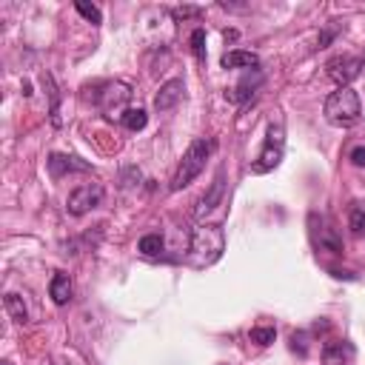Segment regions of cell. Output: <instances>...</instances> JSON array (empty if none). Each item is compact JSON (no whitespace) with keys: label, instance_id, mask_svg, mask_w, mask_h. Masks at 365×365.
Segmentation results:
<instances>
[{"label":"cell","instance_id":"obj_1","mask_svg":"<svg viewBox=\"0 0 365 365\" xmlns=\"http://www.w3.org/2000/svg\"><path fill=\"white\" fill-rule=\"evenodd\" d=\"M225 251V234L220 225H197L191 231L188 242V265L194 268H208L214 265Z\"/></svg>","mask_w":365,"mask_h":365},{"label":"cell","instance_id":"obj_2","mask_svg":"<svg viewBox=\"0 0 365 365\" xmlns=\"http://www.w3.org/2000/svg\"><path fill=\"white\" fill-rule=\"evenodd\" d=\"M322 111H325V120H328L331 125H342V128H348V125H354V123L359 120V114H362V103H359V97H356L354 88H336V91L328 94Z\"/></svg>","mask_w":365,"mask_h":365},{"label":"cell","instance_id":"obj_3","mask_svg":"<svg viewBox=\"0 0 365 365\" xmlns=\"http://www.w3.org/2000/svg\"><path fill=\"white\" fill-rule=\"evenodd\" d=\"M211 148H214V143H208V140H194L188 145V151L182 154V160H180V165H177V171L171 177V191H180V188H185L188 182H194L200 177V171L208 163Z\"/></svg>","mask_w":365,"mask_h":365},{"label":"cell","instance_id":"obj_4","mask_svg":"<svg viewBox=\"0 0 365 365\" xmlns=\"http://www.w3.org/2000/svg\"><path fill=\"white\" fill-rule=\"evenodd\" d=\"M282 151H285V128H282L279 123H271V125H268V134H265V143H262V148H259V157H257V163L251 165V171H254V174H268V171H274V168L279 165V160H282Z\"/></svg>","mask_w":365,"mask_h":365},{"label":"cell","instance_id":"obj_5","mask_svg":"<svg viewBox=\"0 0 365 365\" xmlns=\"http://www.w3.org/2000/svg\"><path fill=\"white\" fill-rule=\"evenodd\" d=\"M100 202H103V185H100V182H83V185H77V188L68 194L66 208H68V214L83 217V214L94 211Z\"/></svg>","mask_w":365,"mask_h":365},{"label":"cell","instance_id":"obj_6","mask_svg":"<svg viewBox=\"0 0 365 365\" xmlns=\"http://www.w3.org/2000/svg\"><path fill=\"white\" fill-rule=\"evenodd\" d=\"M325 71H328V77H331L339 88H348V83H351V80H356V77H359V71H362V57L339 54V57L328 60Z\"/></svg>","mask_w":365,"mask_h":365},{"label":"cell","instance_id":"obj_7","mask_svg":"<svg viewBox=\"0 0 365 365\" xmlns=\"http://www.w3.org/2000/svg\"><path fill=\"white\" fill-rule=\"evenodd\" d=\"M308 222H311V237H314V242H317V248H319V251L342 254V240H339V234H336V231H334L322 217L311 214V217H308Z\"/></svg>","mask_w":365,"mask_h":365},{"label":"cell","instance_id":"obj_8","mask_svg":"<svg viewBox=\"0 0 365 365\" xmlns=\"http://www.w3.org/2000/svg\"><path fill=\"white\" fill-rule=\"evenodd\" d=\"M128 97H131V88L125 86V83H106L103 86V91H97V106L108 114V117H114V111H120L125 103H128Z\"/></svg>","mask_w":365,"mask_h":365},{"label":"cell","instance_id":"obj_9","mask_svg":"<svg viewBox=\"0 0 365 365\" xmlns=\"http://www.w3.org/2000/svg\"><path fill=\"white\" fill-rule=\"evenodd\" d=\"M356 359V348L348 339H331L322 348V362L325 365H354Z\"/></svg>","mask_w":365,"mask_h":365},{"label":"cell","instance_id":"obj_10","mask_svg":"<svg viewBox=\"0 0 365 365\" xmlns=\"http://www.w3.org/2000/svg\"><path fill=\"white\" fill-rule=\"evenodd\" d=\"M182 91H185L182 80H168V83H163L160 91L154 94V108H157V111H171V108L180 103Z\"/></svg>","mask_w":365,"mask_h":365},{"label":"cell","instance_id":"obj_11","mask_svg":"<svg viewBox=\"0 0 365 365\" xmlns=\"http://www.w3.org/2000/svg\"><path fill=\"white\" fill-rule=\"evenodd\" d=\"M259 83H262V74H259V68H254V71H251V74H245L234 88H228V91H225V97H228L231 103H245V100L257 91V86H259Z\"/></svg>","mask_w":365,"mask_h":365},{"label":"cell","instance_id":"obj_12","mask_svg":"<svg viewBox=\"0 0 365 365\" xmlns=\"http://www.w3.org/2000/svg\"><path fill=\"white\" fill-rule=\"evenodd\" d=\"M91 165L77 160V157H68V154H51L48 157V174L51 177H63V174H71V171H88Z\"/></svg>","mask_w":365,"mask_h":365},{"label":"cell","instance_id":"obj_13","mask_svg":"<svg viewBox=\"0 0 365 365\" xmlns=\"http://www.w3.org/2000/svg\"><path fill=\"white\" fill-rule=\"evenodd\" d=\"M71 291H74L71 277H68L66 271H57V274L51 277V282H48V297L54 299V305H66V302L71 299Z\"/></svg>","mask_w":365,"mask_h":365},{"label":"cell","instance_id":"obj_14","mask_svg":"<svg viewBox=\"0 0 365 365\" xmlns=\"http://www.w3.org/2000/svg\"><path fill=\"white\" fill-rule=\"evenodd\" d=\"M222 68H257L259 66V57L254 51H242V48H234V51H225L222 54Z\"/></svg>","mask_w":365,"mask_h":365},{"label":"cell","instance_id":"obj_15","mask_svg":"<svg viewBox=\"0 0 365 365\" xmlns=\"http://www.w3.org/2000/svg\"><path fill=\"white\" fill-rule=\"evenodd\" d=\"M222 188H225L222 174H217V180L211 182L208 194H202V200H200V205H197V217H205L208 211H214V208L220 205V200H222Z\"/></svg>","mask_w":365,"mask_h":365},{"label":"cell","instance_id":"obj_16","mask_svg":"<svg viewBox=\"0 0 365 365\" xmlns=\"http://www.w3.org/2000/svg\"><path fill=\"white\" fill-rule=\"evenodd\" d=\"M137 248H140L143 257H160V254L165 251V242H163L160 234H145V237H140Z\"/></svg>","mask_w":365,"mask_h":365},{"label":"cell","instance_id":"obj_17","mask_svg":"<svg viewBox=\"0 0 365 365\" xmlns=\"http://www.w3.org/2000/svg\"><path fill=\"white\" fill-rule=\"evenodd\" d=\"M3 305H6V311H9L11 319H17V322H26L29 319V311H26V302H23L20 294H6Z\"/></svg>","mask_w":365,"mask_h":365},{"label":"cell","instance_id":"obj_18","mask_svg":"<svg viewBox=\"0 0 365 365\" xmlns=\"http://www.w3.org/2000/svg\"><path fill=\"white\" fill-rule=\"evenodd\" d=\"M120 120H123V125H125L128 131H140V128H145V123H148V114H145L143 108H125Z\"/></svg>","mask_w":365,"mask_h":365},{"label":"cell","instance_id":"obj_19","mask_svg":"<svg viewBox=\"0 0 365 365\" xmlns=\"http://www.w3.org/2000/svg\"><path fill=\"white\" fill-rule=\"evenodd\" d=\"M348 228L354 234L365 231V205L362 202H351V208H348Z\"/></svg>","mask_w":365,"mask_h":365},{"label":"cell","instance_id":"obj_20","mask_svg":"<svg viewBox=\"0 0 365 365\" xmlns=\"http://www.w3.org/2000/svg\"><path fill=\"white\" fill-rule=\"evenodd\" d=\"M74 9L88 20V23H94V26H100V20H103V14H100V9L97 6H88V3H83V0H77L74 3Z\"/></svg>","mask_w":365,"mask_h":365},{"label":"cell","instance_id":"obj_21","mask_svg":"<svg viewBox=\"0 0 365 365\" xmlns=\"http://www.w3.org/2000/svg\"><path fill=\"white\" fill-rule=\"evenodd\" d=\"M191 48H194L197 60L205 63V31H202V29H194V34H191Z\"/></svg>","mask_w":365,"mask_h":365},{"label":"cell","instance_id":"obj_22","mask_svg":"<svg viewBox=\"0 0 365 365\" xmlns=\"http://www.w3.org/2000/svg\"><path fill=\"white\" fill-rule=\"evenodd\" d=\"M274 336H277L274 328H251V342H257V345H271Z\"/></svg>","mask_w":365,"mask_h":365},{"label":"cell","instance_id":"obj_23","mask_svg":"<svg viewBox=\"0 0 365 365\" xmlns=\"http://www.w3.org/2000/svg\"><path fill=\"white\" fill-rule=\"evenodd\" d=\"M43 80H46L48 94H51V123H54V125H60V117H57V88H54V80H51V74H46Z\"/></svg>","mask_w":365,"mask_h":365},{"label":"cell","instance_id":"obj_24","mask_svg":"<svg viewBox=\"0 0 365 365\" xmlns=\"http://www.w3.org/2000/svg\"><path fill=\"white\" fill-rule=\"evenodd\" d=\"M202 9L200 6H177V9H171V14L177 17V20H185V17H197Z\"/></svg>","mask_w":365,"mask_h":365},{"label":"cell","instance_id":"obj_25","mask_svg":"<svg viewBox=\"0 0 365 365\" xmlns=\"http://www.w3.org/2000/svg\"><path fill=\"white\" fill-rule=\"evenodd\" d=\"M351 163H354L356 168H365V145L351 148Z\"/></svg>","mask_w":365,"mask_h":365},{"label":"cell","instance_id":"obj_26","mask_svg":"<svg viewBox=\"0 0 365 365\" xmlns=\"http://www.w3.org/2000/svg\"><path fill=\"white\" fill-rule=\"evenodd\" d=\"M291 348L299 351V354H305V334H294L291 336Z\"/></svg>","mask_w":365,"mask_h":365},{"label":"cell","instance_id":"obj_27","mask_svg":"<svg viewBox=\"0 0 365 365\" xmlns=\"http://www.w3.org/2000/svg\"><path fill=\"white\" fill-rule=\"evenodd\" d=\"M3 365H11V362H9V359H6V362H3Z\"/></svg>","mask_w":365,"mask_h":365}]
</instances>
